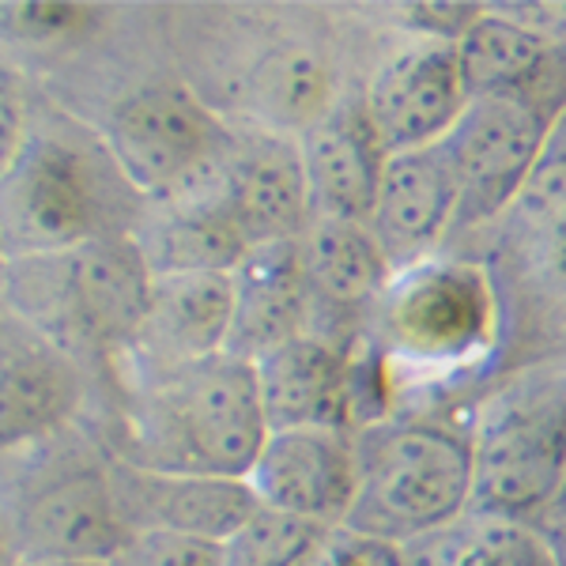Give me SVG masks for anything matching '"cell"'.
Listing matches in <instances>:
<instances>
[{
	"label": "cell",
	"instance_id": "1",
	"mask_svg": "<svg viewBox=\"0 0 566 566\" xmlns=\"http://www.w3.org/2000/svg\"><path fill=\"white\" fill-rule=\"evenodd\" d=\"M144 200L109 155L103 133L65 114L31 117L0 175V258L23 261L136 234Z\"/></svg>",
	"mask_w": 566,
	"mask_h": 566
},
{
	"label": "cell",
	"instance_id": "2",
	"mask_svg": "<svg viewBox=\"0 0 566 566\" xmlns=\"http://www.w3.org/2000/svg\"><path fill=\"white\" fill-rule=\"evenodd\" d=\"M269 423L253 367L234 355L133 370L114 458L175 476L245 480Z\"/></svg>",
	"mask_w": 566,
	"mask_h": 566
},
{
	"label": "cell",
	"instance_id": "3",
	"mask_svg": "<svg viewBox=\"0 0 566 566\" xmlns=\"http://www.w3.org/2000/svg\"><path fill=\"white\" fill-rule=\"evenodd\" d=\"M155 272L136 234H114L65 253L4 261L0 303L72 359L122 363L148 317Z\"/></svg>",
	"mask_w": 566,
	"mask_h": 566
},
{
	"label": "cell",
	"instance_id": "4",
	"mask_svg": "<svg viewBox=\"0 0 566 566\" xmlns=\"http://www.w3.org/2000/svg\"><path fill=\"white\" fill-rule=\"evenodd\" d=\"M352 438L359 483L340 528L408 547L469 517L472 419L386 416Z\"/></svg>",
	"mask_w": 566,
	"mask_h": 566
},
{
	"label": "cell",
	"instance_id": "5",
	"mask_svg": "<svg viewBox=\"0 0 566 566\" xmlns=\"http://www.w3.org/2000/svg\"><path fill=\"white\" fill-rule=\"evenodd\" d=\"M0 525L15 559L109 566L133 541L109 483V450L80 427L0 461Z\"/></svg>",
	"mask_w": 566,
	"mask_h": 566
},
{
	"label": "cell",
	"instance_id": "6",
	"mask_svg": "<svg viewBox=\"0 0 566 566\" xmlns=\"http://www.w3.org/2000/svg\"><path fill=\"white\" fill-rule=\"evenodd\" d=\"M566 483V374L514 381L472 419L469 517L541 528Z\"/></svg>",
	"mask_w": 566,
	"mask_h": 566
},
{
	"label": "cell",
	"instance_id": "7",
	"mask_svg": "<svg viewBox=\"0 0 566 566\" xmlns=\"http://www.w3.org/2000/svg\"><path fill=\"white\" fill-rule=\"evenodd\" d=\"M370 333L378 359L412 374H450L491 352L499 298L480 264L431 258L389 280Z\"/></svg>",
	"mask_w": 566,
	"mask_h": 566
},
{
	"label": "cell",
	"instance_id": "8",
	"mask_svg": "<svg viewBox=\"0 0 566 566\" xmlns=\"http://www.w3.org/2000/svg\"><path fill=\"white\" fill-rule=\"evenodd\" d=\"M98 133L148 208L212 193L234 148L231 125L181 84H151L125 95Z\"/></svg>",
	"mask_w": 566,
	"mask_h": 566
},
{
	"label": "cell",
	"instance_id": "9",
	"mask_svg": "<svg viewBox=\"0 0 566 566\" xmlns=\"http://www.w3.org/2000/svg\"><path fill=\"white\" fill-rule=\"evenodd\" d=\"M563 109L566 95L547 91L469 98L461 122L442 140L458 181V231L495 223L514 208Z\"/></svg>",
	"mask_w": 566,
	"mask_h": 566
},
{
	"label": "cell",
	"instance_id": "10",
	"mask_svg": "<svg viewBox=\"0 0 566 566\" xmlns=\"http://www.w3.org/2000/svg\"><path fill=\"white\" fill-rule=\"evenodd\" d=\"M367 344L340 348V344L314 333H303L280 348L264 352L250 367L258 378L261 412L269 431H298V427L359 431V427H367Z\"/></svg>",
	"mask_w": 566,
	"mask_h": 566
},
{
	"label": "cell",
	"instance_id": "11",
	"mask_svg": "<svg viewBox=\"0 0 566 566\" xmlns=\"http://www.w3.org/2000/svg\"><path fill=\"white\" fill-rule=\"evenodd\" d=\"M359 98L378 144L397 155L442 144L469 106V87L453 45L408 39L378 61Z\"/></svg>",
	"mask_w": 566,
	"mask_h": 566
},
{
	"label": "cell",
	"instance_id": "12",
	"mask_svg": "<svg viewBox=\"0 0 566 566\" xmlns=\"http://www.w3.org/2000/svg\"><path fill=\"white\" fill-rule=\"evenodd\" d=\"M84 367L0 303V461L76 427Z\"/></svg>",
	"mask_w": 566,
	"mask_h": 566
},
{
	"label": "cell",
	"instance_id": "13",
	"mask_svg": "<svg viewBox=\"0 0 566 566\" xmlns=\"http://www.w3.org/2000/svg\"><path fill=\"white\" fill-rule=\"evenodd\" d=\"M306 283V333L325 336L340 348H363L386 295L392 269L363 223L314 219L298 239Z\"/></svg>",
	"mask_w": 566,
	"mask_h": 566
},
{
	"label": "cell",
	"instance_id": "14",
	"mask_svg": "<svg viewBox=\"0 0 566 566\" xmlns=\"http://www.w3.org/2000/svg\"><path fill=\"white\" fill-rule=\"evenodd\" d=\"M245 483L264 510H280L322 528H340L359 483L355 438L340 427L269 431L258 461L245 472Z\"/></svg>",
	"mask_w": 566,
	"mask_h": 566
},
{
	"label": "cell",
	"instance_id": "15",
	"mask_svg": "<svg viewBox=\"0 0 566 566\" xmlns=\"http://www.w3.org/2000/svg\"><path fill=\"white\" fill-rule=\"evenodd\" d=\"M212 193L234 219L250 250L272 242H298L314 223L298 140L261 125L234 133V148Z\"/></svg>",
	"mask_w": 566,
	"mask_h": 566
},
{
	"label": "cell",
	"instance_id": "16",
	"mask_svg": "<svg viewBox=\"0 0 566 566\" xmlns=\"http://www.w3.org/2000/svg\"><path fill=\"white\" fill-rule=\"evenodd\" d=\"M367 231L386 253L392 276L438 258L442 242L458 231V181L442 144L389 155Z\"/></svg>",
	"mask_w": 566,
	"mask_h": 566
},
{
	"label": "cell",
	"instance_id": "17",
	"mask_svg": "<svg viewBox=\"0 0 566 566\" xmlns=\"http://www.w3.org/2000/svg\"><path fill=\"white\" fill-rule=\"evenodd\" d=\"M109 483H114L122 522L133 536L163 533L227 544L258 510V499L245 480L151 472L114 458V453H109Z\"/></svg>",
	"mask_w": 566,
	"mask_h": 566
},
{
	"label": "cell",
	"instance_id": "18",
	"mask_svg": "<svg viewBox=\"0 0 566 566\" xmlns=\"http://www.w3.org/2000/svg\"><path fill=\"white\" fill-rule=\"evenodd\" d=\"M295 140L298 155H303L314 219H340V223L367 227L381 167L389 155L370 129L363 98H336Z\"/></svg>",
	"mask_w": 566,
	"mask_h": 566
},
{
	"label": "cell",
	"instance_id": "19",
	"mask_svg": "<svg viewBox=\"0 0 566 566\" xmlns=\"http://www.w3.org/2000/svg\"><path fill=\"white\" fill-rule=\"evenodd\" d=\"M231 276L163 272L151 283V303L140 336L122 363L129 370H167L223 355L227 336H231Z\"/></svg>",
	"mask_w": 566,
	"mask_h": 566
},
{
	"label": "cell",
	"instance_id": "20",
	"mask_svg": "<svg viewBox=\"0 0 566 566\" xmlns=\"http://www.w3.org/2000/svg\"><path fill=\"white\" fill-rule=\"evenodd\" d=\"M231 336L227 355L258 363L264 352L306 333V283L298 242L253 245L231 272Z\"/></svg>",
	"mask_w": 566,
	"mask_h": 566
},
{
	"label": "cell",
	"instance_id": "21",
	"mask_svg": "<svg viewBox=\"0 0 566 566\" xmlns=\"http://www.w3.org/2000/svg\"><path fill=\"white\" fill-rule=\"evenodd\" d=\"M148 212L151 216H144L136 242L148 253L155 276H163V272H219V276H231L234 264L250 250L216 193L167 208H148Z\"/></svg>",
	"mask_w": 566,
	"mask_h": 566
},
{
	"label": "cell",
	"instance_id": "22",
	"mask_svg": "<svg viewBox=\"0 0 566 566\" xmlns=\"http://www.w3.org/2000/svg\"><path fill=\"white\" fill-rule=\"evenodd\" d=\"M253 98H258L261 129L298 136L336 103L333 72H328L322 53L287 45L258 69Z\"/></svg>",
	"mask_w": 566,
	"mask_h": 566
},
{
	"label": "cell",
	"instance_id": "23",
	"mask_svg": "<svg viewBox=\"0 0 566 566\" xmlns=\"http://www.w3.org/2000/svg\"><path fill=\"white\" fill-rule=\"evenodd\" d=\"M408 566H559L547 536L533 525L464 517L453 528L405 547Z\"/></svg>",
	"mask_w": 566,
	"mask_h": 566
},
{
	"label": "cell",
	"instance_id": "24",
	"mask_svg": "<svg viewBox=\"0 0 566 566\" xmlns=\"http://www.w3.org/2000/svg\"><path fill=\"white\" fill-rule=\"evenodd\" d=\"M333 528L258 506L223 544V566H306Z\"/></svg>",
	"mask_w": 566,
	"mask_h": 566
},
{
	"label": "cell",
	"instance_id": "25",
	"mask_svg": "<svg viewBox=\"0 0 566 566\" xmlns=\"http://www.w3.org/2000/svg\"><path fill=\"white\" fill-rule=\"evenodd\" d=\"M510 212H517L541 245L566 231V109L547 133L541 159Z\"/></svg>",
	"mask_w": 566,
	"mask_h": 566
},
{
	"label": "cell",
	"instance_id": "26",
	"mask_svg": "<svg viewBox=\"0 0 566 566\" xmlns=\"http://www.w3.org/2000/svg\"><path fill=\"white\" fill-rule=\"evenodd\" d=\"M95 4H65V0H23L0 4V34L12 42H61L84 34L95 20Z\"/></svg>",
	"mask_w": 566,
	"mask_h": 566
},
{
	"label": "cell",
	"instance_id": "27",
	"mask_svg": "<svg viewBox=\"0 0 566 566\" xmlns=\"http://www.w3.org/2000/svg\"><path fill=\"white\" fill-rule=\"evenodd\" d=\"M109 566H223V544L189 541V536L136 533Z\"/></svg>",
	"mask_w": 566,
	"mask_h": 566
},
{
	"label": "cell",
	"instance_id": "28",
	"mask_svg": "<svg viewBox=\"0 0 566 566\" xmlns=\"http://www.w3.org/2000/svg\"><path fill=\"white\" fill-rule=\"evenodd\" d=\"M397 15L405 23L408 39L458 45L461 34L483 15V4H469V0H423V4H400Z\"/></svg>",
	"mask_w": 566,
	"mask_h": 566
},
{
	"label": "cell",
	"instance_id": "29",
	"mask_svg": "<svg viewBox=\"0 0 566 566\" xmlns=\"http://www.w3.org/2000/svg\"><path fill=\"white\" fill-rule=\"evenodd\" d=\"M306 566H408V555L400 544L352 533V528H333Z\"/></svg>",
	"mask_w": 566,
	"mask_h": 566
},
{
	"label": "cell",
	"instance_id": "30",
	"mask_svg": "<svg viewBox=\"0 0 566 566\" xmlns=\"http://www.w3.org/2000/svg\"><path fill=\"white\" fill-rule=\"evenodd\" d=\"M499 15L533 31L536 39L566 50V0H514V4H491Z\"/></svg>",
	"mask_w": 566,
	"mask_h": 566
},
{
	"label": "cell",
	"instance_id": "31",
	"mask_svg": "<svg viewBox=\"0 0 566 566\" xmlns=\"http://www.w3.org/2000/svg\"><path fill=\"white\" fill-rule=\"evenodd\" d=\"M27 125H31V117H27L23 103L8 87H0V175H4L8 163H12L15 151H20Z\"/></svg>",
	"mask_w": 566,
	"mask_h": 566
},
{
	"label": "cell",
	"instance_id": "32",
	"mask_svg": "<svg viewBox=\"0 0 566 566\" xmlns=\"http://www.w3.org/2000/svg\"><path fill=\"white\" fill-rule=\"evenodd\" d=\"M541 250H544V269L559 283H566V231L555 234V239H547Z\"/></svg>",
	"mask_w": 566,
	"mask_h": 566
},
{
	"label": "cell",
	"instance_id": "33",
	"mask_svg": "<svg viewBox=\"0 0 566 566\" xmlns=\"http://www.w3.org/2000/svg\"><path fill=\"white\" fill-rule=\"evenodd\" d=\"M541 533L547 536V544H552L555 552V563L566 566V522H544Z\"/></svg>",
	"mask_w": 566,
	"mask_h": 566
},
{
	"label": "cell",
	"instance_id": "34",
	"mask_svg": "<svg viewBox=\"0 0 566 566\" xmlns=\"http://www.w3.org/2000/svg\"><path fill=\"white\" fill-rule=\"evenodd\" d=\"M547 522H566V483H563V491H559V502H555V510L547 514Z\"/></svg>",
	"mask_w": 566,
	"mask_h": 566
},
{
	"label": "cell",
	"instance_id": "35",
	"mask_svg": "<svg viewBox=\"0 0 566 566\" xmlns=\"http://www.w3.org/2000/svg\"><path fill=\"white\" fill-rule=\"evenodd\" d=\"M12 563H15V555H12V547H8L4 525H0V566H12Z\"/></svg>",
	"mask_w": 566,
	"mask_h": 566
},
{
	"label": "cell",
	"instance_id": "36",
	"mask_svg": "<svg viewBox=\"0 0 566 566\" xmlns=\"http://www.w3.org/2000/svg\"><path fill=\"white\" fill-rule=\"evenodd\" d=\"M12 566H91V563H42V559H15Z\"/></svg>",
	"mask_w": 566,
	"mask_h": 566
},
{
	"label": "cell",
	"instance_id": "37",
	"mask_svg": "<svg viewBox=\"0 0 566 566\" xmlns=\"http://www.w3.org/2000/svg\"><path fill=\"white\" fill-rule=\"evenodd\" d=\"M0 269H4V258H0Z\"/></svg>",
	"mask_w": 566,
	"mask_h": 566
}]
</instances>
